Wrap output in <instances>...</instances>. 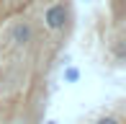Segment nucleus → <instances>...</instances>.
I'll return each instance as SVG.
<instances>
[{"label":"nucleus","mask_w":126,"mask_h":124,"mask_svg":"<svg viewBox=\"0 0 126 124\" xmlns=\"http://www.w3.org/2000/svg\"><path fill=\"white\" fill-rule=\"evenodd\" d=\"M5 39H8L10 47H16V49H26V47H31V44L36 41V29H33L31 21L18 18V21H13V23L8 26Z\"/></svg>","instance_id":"f03ea898"},{"label":"nucleus","mask_w":126,"mask_h":124,"mask_svg":"<svg viewBox=\"0 0 126 124\" xmlns=\"http://www.w3.org/2000/svg\"><path fill=\"white\" fill-rule=\"evenodd\" d=\"M64 78H67V80H70V83H75V80H77V78H80V72L75 70V67H70V70H67V72H64Z\"/></svg>","instance_id":"20e7f679"},{"label":"nucleus","mask_w":126,"mask_h":124,"mask_svg":"<svg viewBox=\"0 0 126 124\" xmlns=\"http://www.w3.org/2000/svg\"><path fill=\"white\" fill-rule=\"evenodd\" d=\"M47 124H57V122H47Z\"/></svg>","instance_id":"39448f33"},{"label":"nucleus","mask_w":126,"mask_h":124,"mask_svg":"<svg viewBox=\"0 0 126 124\" xmlns=\"http://www.w3.org/2000/svg\"><path fill=\"white\" fill-rule=\"evenodd\" d=\"M93 124H121V116H98V119H95Z\"/></svg>","instance_id":"7ed1b4c3"},{"label":"nucleus","mask_w":126,"mask_h":124,"mask_svg":"<svg viewBox=\"0 0 126 124\" xmlns=\"http://www.w3.org/2000/svg\"><path fill=\"white\" fill-rule=\"evenodd\" d=\"M72 16H70V5L64 3V0H54V3H49L47 8L41 10V23L47 26L51 34H59L64 31L67 26H70Z\"/></svg>","instance_id":"f257e3e1"}]
</instances>
